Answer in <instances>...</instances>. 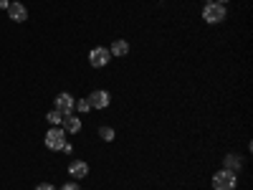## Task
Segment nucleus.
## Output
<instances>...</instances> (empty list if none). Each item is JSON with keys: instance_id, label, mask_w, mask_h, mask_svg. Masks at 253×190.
Returning a JSON list of instances; mask_svg holds the SVG:
<instances>
[{"instance_id": "f3484780", "label": "nucleus", "mask_w": 253, "mask_h": 190, "mask_svg": "<svg viewBox=\"0 0 253 190\" xmlns=\"http://www.w3.org/2000/svg\"><path fill=\"white\" fill-rule=\"evenodd\" d=\"M8 5H10V0H0V10H8Z\"/></svg>"}, {"instance_id": "ddd939ff", "label": "nucleus", "mask_w": 253, "mask_h": 190, "mask_svg": "<svg viewBox=\"0 0 253 190\" xmlns=\"http://www.w3.org/2000/svg\"><path fill=\"white\" fill-rule=\"evenodd\" d=\"M46 119H48V122H51V124H53V127H58V124H61V122H63V114H61V112H56V109H53V112H51V114H48V117H46Z\"/></svg>"}, {"instance_id": "9b49d317", "label": "nucleus", "mask_w": 253, "mask_h": 190, "mask_svg": "<svg viewBox=\"0 0 253 190\" xmlns=\"http://www.w3.org/2000/svg\"><path fill=\"white\" fill-rule=\"evenodd\" d=\"M109 53L117 56V58H122V56L129 53V44H126V41H114V44L109 46Z\"/></svg>"}, {"instance_id": "423d86ee", "label": "nucleus", "mask_w": 253, "mask_h": 190, "mask_svg": "<svg viewBox=\"0 0 253 190\" xmlns=\"http://www.w3.org/2000/svg\"><path fill=\"white\" fill-rule=\"evenodd\" d=\"M109 101H112V96H109L107 89H96V92L89 96V107H91V109H107Z\"/></svg>"}, {"instance_id": "a211bd4d", "label": "nucleus", "mask_w": 253, "mask_h": 190, "mask_svg": "<svg viewBox=\"0 0 253 190\" xmlns=\"http://www.w3.org/2000/svg\"><path fill=\"white\" fill-rule=\"evenodd\" d=\"M215 3H220V5H225V3H228V0H215Z\"/></svg>"}, {"instance_id": "6e6552de", "label": "nucleus", "mask_w": 253, "mask_h": 190, "mask_svg": "<svg viewBox=\"0 0 253 190\" xmlns=\"http://www.w3.org/2000/svg\"><path fill=\"white\" fill-rule=\"evenodd\" d=\"M69 175L76 178V180H79V178H86V175H89V165L84 162V160H74V162L69 165Z\"/></svg>"}, {"instance_id": "2eb2a0df", "label": "nucleus", "mask_w": 253, "mask_h": 190, "mask_svg": "<svg viewBox=\"0 0 253 190\" xmlns=\"http://www.w3.org/2000/svg\"><path fill=\"white\" fill-rule=\"evenodd\" d=\"M36 190H56L51 183H41V185H36Z\"/></svg>"}, {"instance_id": "9d476101", "label": "nucleus", "mask_w": 253, "mask_h": 190, "mask_svg": "<svg viewBox=\"0 0 253 190\" xmlns=\"http://www.w3.org/2000/svg\"><path fill=\"white\" fill-rule=\"evenodd\" d=\"M241 167H243V162H241V157H238V155H225V157H223V170L238 173Z\"/></svg>"}, {"instance_id": "f8f14e48", "label": "nucleus", "mask_w": 253, "mask_h": 190, "mask_svg": "<svg viewBox=\"0 0 253 190\" xmlns=\"http://www.w3.org/2000/svg\"><path fill=\"white\" fill-rule=\"evenodd\" d=\"M99 137H101L104 142H112V140H114V130H112V127H101V130H99Z\"/></svg>"}, {"instance_id": "f03ea898", "label": "nucleus", "mask_w": 253, "mask_h": 190, "mask_svg": "<svg viewBox=\"0 0 253 190\" xmlns=\"http://www.w3.org/2000/svg\"><path fill=\"white\" fill-rule=\"evenodd\" d=\"M63 144H66V132H63V127H51L48 135H46V147L53 152L63 150Z\"/></svg>"}, {"instance_id": "1a4fd4ad", "label": "nucleus", "mask_w": 253, "mask_h": 190, "mask_svg": "<svg viewBox=\"0 0 253 190\" xmlns=\"http://www.w3.org/2000/svg\"><path fill=\"white\" fill-rule=\"evenodd\" d=\"M63 132L66 135H76V132H81V119L79 117H74V114H69V117H63Z\"/></svg>"}, {"instance_id": "0eeeda50", "label": "nucleus", "mask_w": 253, "mask_h": 190, "mask_svg": "<svg viewBox=\"0 0 253 190\" xmlns=\"http://www.w3.org/2000/svg\"><path fill=\"white\" fill-rule=\"evenodd\" d=\"M8 15H10V20H15V23H23V20L28 18V10H26L23 3H10L8 5Z\"/></svg>"}, {"instance_id": "20e7f679", "label": "nucleus", "mask_w": 253, "mask_h": 190, "mask_svg": "<svg viewBox=\"0 0 253 190\" xmlns=\"http://www.w3.org/2000/svg\"><path fill=\"white\" fill-rule=\"evenodd\" d=\"M109 58H112L109 48H101V46L91 48V53H89V63H91L94 69H101V66H107V63H109Z\"/></svg>"}, {"instance_id": "dca6fc26", "label": "nucleus", "mask_w": 253, "mask_h": 190, "mask_svg": "<svg viewBox=\"0 0 253 190\" xmlns=\"http://www.w3.org/2000/svg\"><path fill=\"white\" fill-rule=\"evenodd\" d=\"M61 190H79V185H76V183H66Z\"/></svg>"}, {"instance_id": "f257e3e1", "label": "nucleus", "mask_w": 253, "mask_h": 190, "mask_svg": "<svg viewBox=\"0 0 253 190\" xmlns=\"http://www.w3.org/2000/svg\"><path fill=\"white\" fill-rule=\"evenodd\" d=\"M236 183H238V173L218 170L213 175V190H236Z\"/></svg>"}, {"instance_id": "39448f33", "label": "nucleus", "mask_w": 253, "mask_h": 190, "mask_svg": "<svg viewBox=\"0 0 253 190\" xmlns=\"http://www.w3.org/2000/svg\"><path fill=\"white\" fill-rule=\"evenodd\" d=\"M74 104H76V99L63 92V94L56 96V112H61L63 117H69V114H74Z\"/></svg>"}, {"instance_id": "7ed1b4c3", "label": "nucleus", "mask_w": 253, "mask_h": 190, "mask_svg": "<svg viewBox=\"0 0 253 190\" xmlns=\"http://www.w3.org/2000/svg\"><path fill=\"white\" fill-rule=\"evenodd\" d=\"M225 15H228V10H225V5H220V3H210V5L203 8L205 23H223Z\"/></svg>"}, {"instance_id": "4468645a", "label": "nucleus", "mask_w": 253, "mask_h": 190, "mask_svg": "<svg viewBox=\"0 0 253 190\" xmlns=\"http://www.w3.org/2000/svg\"><path fill=\"white\" fill-rule=\"evenodd\" d=\"M74 107H76V109H79L81 114H84V112H89V109H91V107H89V99H79V101L74 104Z\"/></svg>"}]
</instances>
